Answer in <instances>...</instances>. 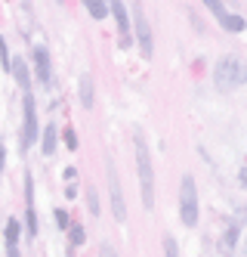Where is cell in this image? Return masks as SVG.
Masks as SVG:
<instances>
[{
	"instance_id": "obj_21",
	"label": "cell",
	"mask_w": 247,
	"mask_h": 257,
	"mask_svg": "<svg viewBox=\"0 0 247 257\" xmlns=\"http://www.w3.org/2000/svg\"><path fill=\"white\" fill-rule=\"evenodd\" d=\"M164 257H176V245H173V238H167V242H164Z\"/></svg>"
},
{
	"instance_id": "obj_13",
	"label": "cell",
	"mask_w": 247,
	"mask_h": 257,
	"mask_svg": "<svg viewBox=\"0 0 247 257\" xmlns=\"http://www.w3.org/2000/svg\"><path fill=\"white\" fill-rule=\"evenodd\" d=\"M108 4H111V0H84V7L90 10L93 19H105V16H108Z\"/></svg>"
},
{
	"instance_id": "obj_6",
	"label": "cell",
	"mask_w": 247,
	"mask_h": 257,
	"mask_svg": "<svg viewBox=\"0 0 247 257\" xmlns=\"http://www.w3.org/2000/svg\"><path fill=\"white\" fill-rule=\"evenodd\" d=\"M108 13L118 19V31H121V47L127 50L133 44V34H130V16H127V7L121 4V0H111L108 4Z\"/></svg>"
},
{
	"instance_id": "obj_23",
	"label": "cell",
	"mask_w": 247,
	"mask_h": 257,
	"mask_svg": "<svg viewBox=\"0 0 247 257\" xmlns=\"http://www.w3.org/2000/svg\"><path fill=\"white\" fill-rule=\"evenodd\" d=\"M99 254H102V257H118V254H115V248H111V245H102V248H99Z\"/></svg>"
},
{
	"instance_id": "obj_12",
	"label": "cell",
	"mask_w": 247,
	"mask_h": 257,
	"mask_svg": "<svg viewBox=\"0 0 247 257\" xmlns=\"http://www.w3.org/2000/svg\"><path fill=\"white\" fill-rule=\"evenodd\" d=\"M41 149H44L47 158H53V152H56V127L53 124L47 127V131H41Z\"/></svg>"
},
{
	"instance_id": "obj_16",
	"label": "cell",
	"mask_w": 247,
	"mask_h": 257,
	"mask_svg": "<svg viewBox=\"0 0 247 257\" xmlns=\"http://www.w3.org/2000/svg\"><path fill=\"white\" fill-rule=\"evenodd\" d=\"M68 235H71V245H84V242H87V232H84V226H81V223L68 226Z\"/></svg>"
},
{
	"instance_id": "obj_14",
	"label": "cell",
	"mask_w": 247,
	"mask_h": 257,
	"mask_svg": "<svg viewBox=\"0 0 247 257\" xmlns=\"http://www.w3.org/2000/svg\"><path fill=\"white\" fill-rule=\"evenodd\" d=\"M219 22H222V28H225V31H232V34L244 31V19H241V16H235V13H225Z\"/></svg>"
},
{
	"instance_id": "obj_5",
	"label": "cell",
	"mask_w": 247,
	"mask_h": 257,
	"mask_svg": "<svg viewBox=\"0 0 247 257\" xmlns=\"http://www.w3.org/2000/svg\"><path fill=\"white\" fill-rule=\"evenodd\" d=\"M130 34L139 41L142 59H151V28H148V19H145V13H142L139 4L133 7V25H130Z\"/></svg>"
},
{
	"instance_id": "obj_10",
	"label": "cell",
	"mask_w": 247,
	"mask_h": 257,
	"mask_svg": "<svg viewBox=\"0 0 247 257\" xmlns=\"http://www.w3.org/2000/svg\"><path fill=\"white\" fill-rule=\"evenodd\" d=\"M10 71H13V75H16L19 87H22V90H31V78H28V68H25V62H22V59H16V62H10Z\"/></svg>"
},
{
	"instance_id": "obj_8",
	"label": "cell",
	"mask_w": 247,
	"mask_h": 257,
	"mask_svg": "<svg viewBox=\"0 0 247 257\" xmlns=\"http://www.w3.org/2000/svg\"><path fill=\"white\" fill-rule=\"evenodd\" d=\"M34 65H37V78H41V84L50 87V81H53V68H50V53H47L44 47L34 50Z\"/></svg>"
},
{
	"instance_id": "obj_7",
	"label": "cell",
	"mask_w": 247,
	"mask_h": 257,
	"mask_svg": "<svg viewBox=\"0 0 247 257\" xmlns=\"http://www.w3.org/2000/svg\"><path fill=\"white\" fill-rule=\"evenodd\" d=\"M108 189H111V211H115L118 220H124L127 217V208H124V195H121V183H118L115 164H108Z\"/></svg>"
},
{
	"instance_id": "obj_9",
	"label": "cell",
	"mask_w": 247,
	"mask_h": 257,
	"mask_svg": "<svg viewBox=\"0 0 247 257\" xmlns=\"http://www.w3.org/2000/svg\"><path fill=\"white\" fill-rule=\"evenodd\" d=\"M19 235H22V226H19V220H7V254L10 257H19Z\"/></svg>"
},
{
	"instance_id": "obj_15",
	"label": "cell",
	"mask_w": 247,
	"mask_h": 257,
	"mask_svg": "<svg viewBox=\"0 0 247 257\" xmlns=\"http://www.w3.org/2000/svg\"><path fill=\"white\" fill-rule=\"evenodd\" d=\"M81 105L84 108H93V78H81Z\"/></svg>"
},
{
	"instance_id": "obj_1",
	"label": "cell",
	"mask_w": 247,
	"mask_h": 257,
	"mask_svg": "<svg viewBox=\"0 0 247 257\" xmlns=\"http://www.w3.org/2000/svg\"><path fill=\"white\" fill-rule=\"evenodd\" d=\"M133 146H136V174H139L142 205H145V211H151L155 208V171H151V155H148V146L139 134L133 137Z\"/></svg>"
},
{
	"instance_id": "obj_22",
	"label": "cell",
	"mask_w": 247,
	"mask_h": 257,
	"mask_svg": "<svg viewBox=\"0 0 247 257\" xmlns=\"http://www.w3.org/2000/svg\"><path fill=\"white\" fill-rule=\"evenodd\" d=\"M56 223H59L62 229H68V214L65 211H56Z\"/></svg>"
},
{
	"instance_id": "obj_2",
	"label": "cell",
	"mask_w": 247,
	"mask_h": 257,
	"mask_svg": "<svg viewBox=\"0 0 247 257\" xmlns=\"http://www.w3.org/2000/svg\"><path fill=\"white\" fill-rule=\"evenodd\" d=\"M198 186H195V177H182V186H179V217L185 226H195L198 223Z\"/></svg>"
},
{
	"instance_id": "obj_17",
	"label": "cell",
	"mask_w": 247,
	"mask_h": 257,
	"mask_svg": "<svg viewBox=\"0 0 247 257\" xmlns=\"http://www.w3.org/2000/svg\"><path fill=\"white\" fill-rule=\"evenodd\" d=\"M235 242H238V229L232 226L229 232H225V242H219V248H222L225 254H232V248H235Z\"/></svg>"
},
{
	"instance_id": "obj_3",
	"label": "cell",
	"mask_w": 247,
	"mask_h": 257,
	"mask_svg": "<svg viewBox=\"0 0 247 257\" xmlns=\"http://www.w3.org/2000/svg\"><path fill=\"white\" fill-rule=\"evenodd\" d=\"M241 78H244V71H241V62H238L235 56L219 59L216 68H213V81H216L219 90H235V87L241 84Z\"/></svg>"
},
{
	"instance_id": "obj_4",
	"label": "cell",
	"mask_w": 247,
	"mask_h": 257,
	"mask_svg": "<svg viewBox=\"0 0 247 257\" xmlns=\"http://www.w3.org/2000/svg\"><path fill=\"white\" fill-rule=\"evenodd\" d=\"M22 108H25V121H22V152H25V149H31V146H34V140L41 137V127H37V105H34L31 90H25Z\"/></svg>"
},
{
	"instance_id": "obj_20",
	"label": "cell",
	"mask_w": 247,
	"mask_h": 257,
	"mask_svg": "<svg viewBox=\"0 0 247 257\" xmlns=\"http://www.w3.org/2000/svg\"><path fill=\"white\" fill-rule=\"evenodd\" d=\"M62 140H65L68 149H74V146H78V137H74V131H65V134H62Z\"/></svg>"
},
{
	"instance_id": "obj_24",
	"label": "cell",
	"mask_w": 247,
	"mask_h": 257,
	"mask_svg": "<svg viewBox=\"0 0 247 257\" xmlns=\"http://www.w3.org/2000/svg\"><path fill=\"white\" fill-rule=\"evenodd\" d=\"M4 164H7V152H4V146H0V171H4Z\"/></svg>"
},
{
	"instance_id": "obj_19",
	"label": "cell",
	"mask_w": 247,
	"mask_h": 257,
	"mask_svg": "<svg viewBox=\"0 0 247 257\" xmlns=\"http://www.w3.org/2000/svg\"><path fill=\"white\" fill-rule=\"evenodd\" d=\"M87 201H90V214H99V198H96V192H87Z\"/></svg>"
},
{
	"instance_id": "obj_18",
	"label": "cell",
	"mask_w": 247,
	"mask_h": 257,
	"mask_svg": "<svg viewBox=\"0 0 247 257\" xmlns=\"http://www.w3.org/2000/svg\"><path fill=\"white\" fill-rule=\"evenodd\" d=\"M204 4H207V10H210V13L216 16V19H222V16H225V7H222V0H204Z\"/></svg>"
},
{
	"instance_id": "obj_11",
	"label": "cell",
	"mask_w": 247,
	"mask_h": 257,
	"mask_svg": "<svg viewBox=\"0 0 247 257\" xmlns=\"http://www.w3.org/2000/svg\"><path fill=\"white\" fill-rule=\"evenodd\" d=\"M25 189H28V235H37V214H34V189H31V180H25Z\"/></svg>"
}]
</instances>
